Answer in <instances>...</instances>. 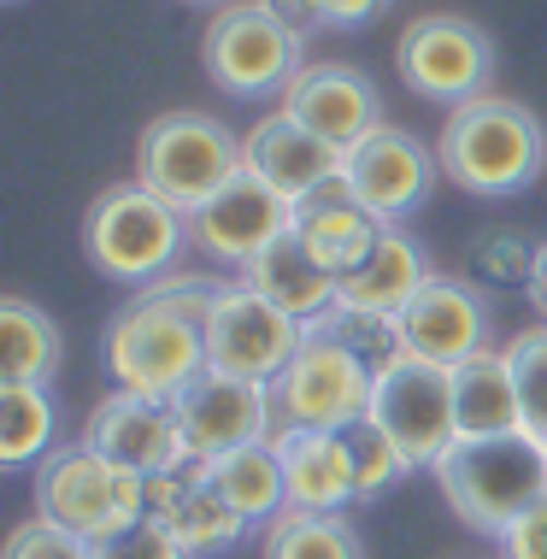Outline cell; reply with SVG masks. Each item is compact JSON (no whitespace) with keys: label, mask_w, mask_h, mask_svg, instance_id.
I'll return each mask as SVG.
<instances>
[{"label":"cell","mask_w":547,"mask_h":559,"mask_svg":"<svg viewBox=\"0 0 547 559\" xmlns=\"http://www.w3.org/2000/svg\"><path fill=\"white\" fill-rule=\"evenodd\" d=\"M283 460V483H288V512H347L359 501L354 489V453H347L342 430H300V425H277L271 436Z\"/></svg>","instance_id":"ffe728a7"},{"label":"cell","mask_w":547,"mask_h":559,"mask_svg":"<svg viewBox=\"0 0 547 559\" xmlns=\"http://www.w3.org/2000/svg\"><path fill=\"white\" fill-rule=\"evenodd\" d=\"M206 312L212 283L159 277L106 324V371L118 389L147 401H177L206 371Z\"/></svg>","instance_id":"6da1fadb"},{"label":"cell","mask_w":547,"mask_h":559,"mask_svg":"<svg viewBox=\"0 0 547 559\" xmlns=\"http://www.w3.org/2000/svg\"><path fill=\"white\" fill-rule=\"evenodd\" d=\"M500 559H547V495L512 519V531L500 536Z\"/></svg>","instance_id":"d6a6232c"},{"label":"cell","mask_w":547,"mask_h":559,"mask_svg":"<svg viewBox=\"0 0 547 559\" xmlns=\"http://www.w3.org/2000/svg\"><path fill=\"white\" fill-rule=\"evenodd\" d=\"M53 425L59 413H53L48 383H0V460H7V472L48 460Z\"/></svg>","instance_id":"484cf974"},{"label":"cell","mask_w":547,"mask_h":559,"mask_svg":"<svg viewBox=\"0 0 547 559\" xmlns=\"http://www.w3.org/2000/svg\"><path fill=\"white\" fill-rule=\"evenodd\" d=\"M95 559H189V548L165 531L159 519H142L135 531H124L118 542H106V548H95Z\"/></svg>","instance_id":"1f68e13d"},{"label":"cell","mask_w":547,"mask_h":559,"mask_svg":"<svg viewBox=\"0 0 547 559\" xmlns=\"http://www.w3.org/2000/svg\"><path fill=\"white\" fill-rule=\"evenodd\" d=\"M430 283H436L430 253H424L401 224H389L383 241L342 277V307L347 312H371V319H401Z\"/></svg>","instance_id":"44dd1931"},{"label":"cell","mask_w":547,"mask_h":559,"mask_svg":"<svg viewBox=\"0 0 547 559\" xmlns=\"http://www.w3.org/2000/svg\"><path fill=\"white\" fill-rule=\"evenodd\" d=\"M542 448H547V442H542Z\"/></svg>","instance_id":"e575fe53"},{"label":"cell","mask_w":547,"mask_h":559,"mask_svg":"<svg viewBox=\"0 0 547 559\" xmlns=\"http://www.w3.org/2000/svg\"><path fill=\"white\" fill-rule=\"evenodd\" d=\"M248 171L295 206V201H307L312 189H324L330 177H342V147L324 142V135H312L307 124H295V118L277 107L248 130Z\"/></svg>","instance_id":"d6986e66"},{"label":"cell","mask_w":547,"mask_h":559,"mask_svg":"<svg viewBox=\"0 0 547 559\" xmlns=\"http://www.w3.org/2000/svg\"><path fill=\"white\" fill-rule=\"evenodd\" d=\"M147 519H159L171 531L189 559H206V554H224L248 536V519L212 489L206 477V460H182L171 472L147 477Z\"/></svg>","instance_id":"e0dca14e"},{"label":"cell","mask_w":547,"mask_h":559,"mask_svg":"<svg viewBox=\"0 0 547 559\" xmlns=\"http://www.w3.org/2000/svg\"><path fill=\"white\" fill-rule=\"evenodd\" d=\"M342 436H347V453H354V489H359V501H377V495H389L401 477H413L406 453L394 448L389 436L371 425V418H359V425L342 430Z\"/></svg>","instance_id":"f546056e"},{"label":"cell","mask_w":547,"mask_h":559,"mask_svg":"<svg viewBox=\"0 0 547 559\" xmlns=\"http://www.w3.org/2000/svg\"><path fill=\"white\" fill-rule=\"evenodd\" d=\"M507 366H512V383H519V406H524V436L547 442V324L512 336L507 347Z\"/></svg>","instance_id":"f1b7e54d"},{"label":"cell","mask_w":547,"mask_h":559,"mask_svg":"<svg viewBox=\"0 0 547 559\" xmlns=\"http://www.w3.org/2000/svg\"><path fill=\"white\" fill-rule=\"evenodd\" d=\"M530 300H536V312L547 319V241L536 248V260H530Z\"/></svg>","instance_id":"836d02e7"},{"label":"cell","mask_w":547,"mask_h":559,"mask_svg":"<svg viewBox=\"0 0 547 559\" xmlns=\"http://www.w3.org/2000/svg\"><path fill=\"white\" fill-rule=\"evenodd\" d=\"M248 171V135L218 124L212 112H159L135 142V183L171 201L182 218L201 213L230 177Z\"/></svg>","instance_id":"5b68a950"},{"label":"cell","mask_w":547,"mask_h":559,"mask_svg":"<svg viewBox=\"0 0 547 559\" xmlns=\"http://www.w3.org/2000/svg\"><path fill=\"white\" fill-rule=\"evenodd\" d=\"M436 171H442V159H436L430 147H424L413 130H401V124H377L371 135H359V142L342 154L347 189H354L383 224H406V218H413L418 206L430 201Z\"/></svg>","instance_id":"4fadbf2b"},{"label":"cell","mask_w":547,"mask_h":559,"mask_svg":"<svg viewBox=\"0 0 547 559\" xmlns=\"http://www.w3.org/2000/svg\"><path fill=\"white\" fill-rule=\"evenodd\" d=\"M383 230H389V224L377 218L354 189H347V177H330L324 189H312L307 201H295V236L307 241V248L336 271V277H347V271H354L365 253L383 241Z\"/></svg>","instance_id":"7402d4cb"},{"label":"cell","mask_w":547,"mask_h":559,"mask_svg":"<svg viewBox=\"0 0 547 559\" xmlns=\"http://www.w3.org/2000/svg\"><path fill=\"white\" fill-rule=\"evenodd\" d=\"M283 112L295 124H307L312 135L336 142L342 154L383 124V100H377V83L365 78L359 66H342V59H324V66H307L295 83L283 88Z\"/></svg>","instance_id":"ac0fdd59"},{"label":"cell","mask_w":547,"mask_h":559,"mask_svg":"<svg viewBox=\"0 0 547 559\" xmlns=\"http://www.w3.org/2000/svg\"><path fill=\"white\" fill-rule=\"evenodd\" d=\"M171 413H177L189 460H224L236 448L277 436V395H271V383H248V377L212 371V366L171 401Z\"/></svg>","instance_id":"7c38bea8"},{"label":"cell","mask_w":547,"mask_h":559,"mask_svg":"<svg viewBox=\"0 0 547 559\" xmlns=\"http://www.w3.org/2000/svg\"><path fill=\"white\" fill-rule=\"evenodd\" d=\"M401 330V354L430 359V366H465L471 354L489 347V295L471 289L460 277H436L413 307L394 319Z\"/></svg>","instance_id":"9a60e30c"},{"label":"cell","mask_w":547,"mask_h":559,"mask_svg":"<svg viewBox=\"0 0 547 559\" xmlns=\"http://www.w3.org/2000/svg\"><path fill=\"white\" fill-rule=\"evenodd\" d=\"M241 283H253L271 307H283L288 319H300V324H312V319H324V312L342 307V277L295 236V224L241 271Z\"/></svg>","instance_id":"603a6c76"},{"label":"cell","mask_w":547,"mask_h":559,"mask_svg":"<svg viewBox=\"0 0 547 559\" xmlns=\"http://www.w3.org/2000/svg\"><path fill=\"white\" fill-rule=\"evenodd\" d=\"M448 507L460 512V524L483 536H507L512 519L530 512L547 495V448L536 436H483V442H453V453L436 465Z\"/></svg>","instance_id":"277c9868"},{"label":"cell","mask_w":547,"mask_h":559,"mask_svg":"<svg viewBox=\"0 0 547 559\" xmlns=\"http://www.w3.org/2000/svg\"><path fill=\"white\" fill-rule=\"evenodd\" d=\"M453 413H460V436L483 442V436H519L524 430V406L519 383H512L507 354L483 347L465 366H453Z\"/></svg>","instance_id":"cb8c5ba5"},{"label":"cell","mask_w":547,"mask_h":559,"mask_svg":"<svg viewBox=\"0 0 547 559\" xmlns=\"http://www.w3.org/2000/svg\"><path fill=\"white\" fill-rule=\"evenodd\" d=\"M260 559H365V542L342 512H277Z\"/></svg>","instance_id":"83f0119b"},{"label":"cell","mask_w":547,"mask_h":559,"mask_svg":"<svg viewBox=\"0 0 547 559\" xmlns=\"http://www.w3.org/2000/svg\"><path fill=\"white\" fill-rule=\"evenodd\" d=\"M371 425L406 453L413 472H436V465L460 442V413H453V371L430 366V359H389L371 389Z\"/></svg>","instance_id":"ba28073f"},{"label":"cell","mask_w":547,"mask_h":559,"mask_svg":"<svg viewBox=\"0 0 547 559\" xmlns=\"http://www.w3.org/2000/svg\"><path fill=\"white\" fill-rule=\"evenodd\" d=\"M307 347V324L288 319L283 307L253 289V283H212V312H206V366L248 377V383H277Z\"/></svg>","instance_id":"9c48e42d"},{"label":"cell","mask_w":547,"mask_h":559,"mask_svg":"<svg viewBox=\"0 0 547 559\" xmlns=\"http://www.w3.org/2000/svg\"><path fill=\"white\" fill-rule=\"evenodd\" d=\"M436 159L465 194H524L547 165V124L512 95L465 100L436 135Z\"/></svg>","instance_id":"7a4b0ae2"},{"label":"cell","mask_w":547,"mask_h":559,"mask_svg":"<svg viewBox=\"0 0 547 559\" xmlns=\"http://www.w3.org/2000/svg\"><path fill=\"white\" fill-rule=\"evenodd\" d=\"M36 519H53L59 531L106 548L147 519V477H135L130 465L106 460L88 442L53 448L36 465Z\"/></svg>","instance_id":"3957f363"},{"label":"cell","mask_w":547,"mask_h":559,"mask_svg":"<svg viewBox=\"0 0 547 559\" xmlns=\"http://www.w3.org/2000/svg\"><path fill=\"white\" fill-rule=\"evenodd\" d=\"M371 389L377 371L330 330H307V347L295 354L271 395H277V425L300 430H354L359 418H371Z\"/></svg>","instance_id":"30bf717a"},{"label":"cell","mask_w":547,"mask_h":559,"mask_svg":"<svg viewBox=\"0 0 547 559\" xmlns=\"http://www.w3.org/2000/svg\"><path fill=\"white\" fill-rule=\"evenodd\" d=\"M394 71L418 100L465 107V100L495 95V41L489 29L460 19V12H424L406 24L401 48H394Z\"/></svg>","instance_id":"8fae6325"},{"label":"cell","mask_w":547,"mask_h":559,"mask_svg":"<svg viewBox=\"0 0 547 559\" xmlns=\"http://www.w3.org/2000/svg\"><path fill=\"white\" fill-rule=\"evenodd\" d=\"M0 559H95V542L59 531L53 519H24L19 531L7 536V554Z\"/></svg>","instance_id":"4dcf8cb0"},{"label":"cell","mask_w":547,"mask_h":559,"mask_svg":"<svg viewBox=\"0 0 547 559\" xmlns=\"http://www.w3.org/2000/svg\"><path fill=\"white\" fill-rule=\"evenodd\" d=\"M201 59H206V78L236 100L283 95L307 71L300 29L271 0H230V7L212 12V24L201 36Z\"/></svg>","instance_id":"52a82bcc"},{"label":"cell","mask_w":547,"mask_h":559,"mask_svg":"<svg viewBox=\"0 0 547 559\" xmlns=\"http://www.w3.org/2000/svg\"><path fill=\"white\" fill-rule=\"evenodd\" d=\"M288 224H295V206H288L271 183H260L253 171H241L212 194L201 213H189V241L206 260L248 271Z\"/></svg>","instance_id":"5bb4252c"},{"label":"cell","mask_w":547,"mask_h":559,"mask_svg":"<svg viewBox=\"0 0 547 559\" xmlns=\"http://www.w3.org/2000/svg\"><path fill=\"white\" fill-rule=\"evenodd\" d=\"M83 442L100 448L106 460L130 465L135 477H159V472H171V465L189 460L171 401H147V395H130V389H112V395L88 413Z\"/></svg>","instance_id":"2e32d148"},{"label":"cell","mask_w":547,"mask_h":559,"mask_svg":"<svg viewBox=\"0 0 547 559\" xmlns=\"http://www.w3.org/2000/svg\"><path fill=\"white\" fill-rule=\"evenodd\" d=\"M0 347H7V371L0 383H48L59 371V324L29 300H0Z\"/></svg>","instance_id":"4316f807"},{"label":"cell","mask_w":547,"mask_h":559,"mask_svg":"<svg viewBox=\"0 0 547 559\" xmlns=\"http://www.w3.org/2000/svg\"><path fill=\"white\" fill-rule=\"evenodd\" d=\"M182 241H189V218L177 213L171 201H159L147 183H112L95 194L83 218V253L100 277L118 283H159L165 271L177 265Z\"/></svg>","instance_id":"8992f818"},{"label":"cell","mask_w":547,"mask_h":559,"mask_svg":"<svg viewBox=\"0 0 547 559\" xmlns=\"http://www.w3.org/2000/svg\"><path fill=\"white\" fill-rule=\"evenodd\" d=\"M206 477L212 489L230 501L241 519H277V512H288V483H283V460L271 442H253V448H236L224 453V460H206Z\"/></svg>","instance_id":"d4e9b609"}]
</instances>
